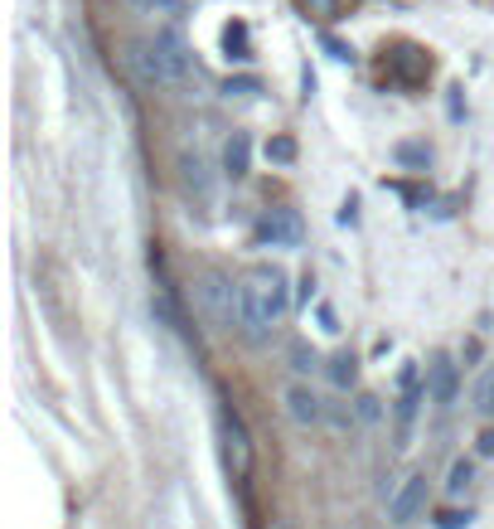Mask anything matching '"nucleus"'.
<instances>
[{"mask_svg": "<svg viewBox=\"0 0 494 529\" xmlns=\"http://www.w3.org/2000/svg\"><path fill=\"white\" fill-rule=\"evenodd\" d=\"M315 365H320V355H315V350H310V345H305V340H295V345H291V369H301V374H310V369H315Z\"/></svg>", "mask_w": 494, "mask_h": 529, "instance_id": "obj_18", "label": "nucleus"}, {"mask_svg": "<svg viewBox=\"0 0 494 529\" xmlns=\"http://www.w3.org/2000/svg\"><path fill=\"white\" fill-rule=\"evenodd\" d=\"M295 156H301V146H295V136H272V142H266V161H276V165H291Z\"/></svg>", "mask_w": 494, "mask_h": 529, "instance_id": "obj_16", "label": "nucleus"}, {"mask_svg": "<svg viewBox=\"0 0 494 529\" xmlns=\"http://www.w3.org/2000/svg\"><path fill=\"white\" fill-rule=\"evenodd\" d=\"M305 239V224L295 209H266L257 219V243H272V248H295Z\"/></svg>", "mask_w": 494, "mask_h": 529, "instance_id": "obj_4", "label": "nucleus"}, {"mask_svg": "<svg viewBox=\"0 0 494 529\" xmlns=\"http://www.w3.org/2000/svg\"><path fill=\"white\" fill-rule=\"evenodd\" d=\"M320 326H324V330H330V336H334V330H340V316H334L330 306H320Z\"/></svg>", "mask_w": 494, "mask_h": 529, "instance_id": "obj_26", "label": "nucleus"}, {"mask_svg": "<svg viewBox=\"0 0 494 529\" xmlns=\"http://www.w3.org/2000/svg\"><path fill=\"white\" fill-rule=\"evenodd\" d=\"M281 316H286V272L262 262L243 277V326L252 340H262Z\"/></svg>", "mask_w": 494, "mask_h": 529, "instance_id": "obj_1", "label": "nucleus"}, {"mask_svg": "<svg viewBox=\"0 0 494 529\" xmlns=\"http://www.w3.org/2000/svg\"><path fill=\"white\" fill-rule=\"evenodd\" d=\"M223 93H228V97H257L262 83L257 78H228V83H223Z\"/></svg>", "mask_w": 494, "mask_h": 529, "instance_id": "obj_21", "label": "nucleus"}, {"mask_svg": "<svg viewBox=\"0 0 494 529\" xmlns=\"http://www.w3.org/2000/svg\"><path fill=\"white\" fill-rule=\"evenodd\" d=\"M456 388H460L456 359H450V355H436V359H431V369H427V398L446 408V403H456Z\"/></svg>", "mask_w": 494, "mask_h": 529, "instance_id": "obj_8", "label": "nucleus"}, {"mask_svg": "<svg viewBox=\"0 0 494 529\" xmlns=\"http://www.w3.org/2000/svg\"><path fill=\"white\" fill-rule=\"evenodd\" d=\"M247 165H252V136L247 132H233L228 146H223V171H228L233 180H243Z\"/></svg>", "mask_w": 494, "mask_h": 529, "instance_id": "obj_11", "label": "nucleus"}, {"mask_svg": "<svg viewBox=\"0 0 494 529\" xmlns=\"http://www.w3.org/2000/svg\"><path fill=\"white\" fill-rule=\"evenodd\" d=\"M223 54H228L233 64H247L252 59V44H247V24L233 20L228 30H223Z\"/></svg>", "mask_w": 494, "mask_h": 529, "instance_id": "obj_12", "label": "nucleus"}, {"mask_svg": "<svg viewBox=\"0 0 494 529\" xmlns=\"http://www.w3.org/2000/svg\"><path fill=\"white\" fill-rule=\"evenodd\" d=\"M392 161L407 165V171H427V165H431V151L421 146V142H398V146H392Z\"/></svg>", "mask_w": 494, "mask_h": 529, "instance_id": "obj_13", "label": "nucleus"}, {"mask_svg": "<svg viewBox=\"0 0 494 529\" xmlns=\"http://www.w3.org/2000/svg\"><path fill=\"white\" fill-rule=\"evenodd\" d=\"M340 5H344V0H305V10H315L320 20H334V15H340Z\"/></svg>", "mask_w": 494, "mask_h": 529, "instance_id": "obj_23", "label": "nucleus"}, {"mask_svg": "<svg viewBox=\"0 0 494 529\" xmlns=\"http://www.w3.org/2000/svg\"><path fill=\"white\" fill-rule=\"evenodd\" d=\"M330 379H334V388H349V384L359 379V359L349 355V350H340V355L330 359Z\"/></svg>", "mask_w": 494, "mask_h": 529, "instance_id": "obj_14", "label": "nucleus"}, {"mask_svg": "<svg viewBox=\"0 0 494 529\" xmlns=\"http://www.w3.org/2000/svg\"><path fill=\"white\" fill-rule=\"evenodd\" d=\"M470 520H475V514L470 510H436V529H470Z\"/></svg>", "mask_w": 494, "mask_h": 529, "instance_id": "obj_19", "label": "nucleus"}, {"mask_svg": "<svg viewBox=\"0 0 494 529\" xmlns=\"http://www.w3.org/2000/svg\"><path fill=\"white\" fill-rule=\"evenodd\" d=\"M126 64L136 68V78H140V83L170 88V73H165V59H160V49H155V44H131V49H126Z\"/></svg>", "mask_w": 494, "mask_h": 529, "instance_id": "obj_9", "label": "nucleus"}, {"mask_svg": "<svg viewBox=\"0 0 494 529\" xmlns=\"http://www.w3.org/2000/svg\"><path fill=\"white\" fill-rule=\"evenodd\" d=\"M155 49H160V59H165V73H170V83H189V78H194L189 44H185V34H179L175 24H165V30L155 34Z\"/></svg>", "mask_w": 494, "mask_h": 529, "instance_id": "obj_6", "label": "nucleus"}, {"mask_svg": "<svg viewBox=\"0 0 494 529\" xmlns=\"http://www.w3.org/2000/svg\"><path fill=\"white\" fill-rule=\"evenodd\" d=\"M179 171H185V185H189V190L208 194V175H204V161H199V156H185V161H179Z\"/></svg>", "mask_w": 494, "mask_h": 529, "instance_id": "obj_17", "label": "nucleus"}, {"mask_svg": "<svg viewBox=\"0 0 494 529\" xmlns=\"http://www.w3.org/2000/svg\"><path fill=\"white\" fill-rule=\"evenodd\" d=\"M475 452H479V456H494V427H485V433H479Z\"/></svg>", "mask_w": 494, "mask_h": 529, "instance_id": "obj_25", "label": "nucleus"}, {"mask_svg": "<svg viewBox=\"0 0 494 529\" xmlns=\"http://www.w3.org/2000/svg\"><path fill=\"white\" fill-rule=\"evenodd\" d=\"M388 73H392V83H402V88H421L431 73V54L417 49V44H398L388 54Z\"/></svg>", "mask_w": 494, "mask_h": 529, "instance_id": "obj_5", "label": "nucleus"}, {"mask_svg": "<svg viewBox=\"0 0 494 529\" xmlns=\"http://www.w3.org/2000/svg\"><path fill=\"white\" fill-rule=\"evenodd\" d=\"M320 44H324V54H330V59H340V64H354V49H349V44H344V39H334V34H324V39H320Z\"/></svg>", "mask_w": 494, "mask_h": 529, "instance_id": "obj_22", "label": "nucleus"}, {"mask_svg": "<svg viewBox=\"0 0 494 529\" xmlns=\"http://www.w3.org/2000/svg\"><path fill=\"white\" fill-rule=\"evenodd\" d=\"M286 413H291L301 427H315L320 417H324V403L315 398V388H305V384H291V388H286Z\"/></svg>", "mask_w": 494, "mask_h": 529, "instance_id": "obj_10", "label": "nucleus"}, {"mask_svg": "<svg viewBox=\"0 0 494 529\" xmlns=\"http://www.w3.org/2000/svg\"><path fill=\"white\" fill-rule=\"evenodd\" d=\"M421 505H427V476H421V471H412V476H407L398 491H392V500H388V520H392V524H412Z\"/></svg>", "mask_w": 494, "mask_h": 529, "instance_id": "obj_7", "label": "nucleus"}, {"mask_svg": "<svg viewBox=\"0 0 494 529\" xmlns=\"http://www.w3.org/2000/svg\"><path fill=\"white\" fill-rule=\"evenodd\" d=\"M378 413H383V408H378V398H373V394H363V398H359V417H369V423H373Z\"/></svg>", "mask_w": 494, "mask_h": 529, "instance_id": "obj_24", "label": "nucleus"}, {"mask_svg": "<svg viewBox=\"0 0 494 529\" xmlns=\"http://www.w3.org/2000/svg\"><path fill=\"white\" fill-rule=\"evenodd\" d=\"M470 481H475V462H470V456H456V462H450V476H446V491L460 495Z\"/></svg>", "mask_w": 494, "mask_h": 529, "instance_id": "obj_15", "label": "nucleus"}, {"mask_svg": "<svg viewBox=\"0 0 494 529\" xmlns=\"http://www.w3.org/2000/svg\"><path fill=\"white\" fill-rule=\"evenodd\" d=\"M475 408L485 413V417H494V369L479 379V388H475Z\"/></svg>", "mask_w": 494, "mask_h": 529, "instance_id": "obj_20", "label": "nucleus"}, {"mask_svg": "<svg viewBox=\"0 0 494 529\" xmlns=\"http://www.w3.org/2000/svg\"><path fill=\"white\" fill-rule=\"evenodd\" d=\"M131 5H140V10H146V5H160V0H131Z\"/></svg>", "mask_w": 494, "mask_h": 529, "instance_id": "obj_27", "label": "nucleus"}, {"mask_svg": "<svg viewBox=\"0 0 494 529\" xmlns=\"http://www.w3.org/2000/svg\"><path fill=\"white\" fill-rule=\"evenodd\" d=\"M218 437H223V456H228L233 476H247L252 471V442H247V427H243V417H237L233 403L218 408Z\"/></svg>", "mask_w": 494, "mask_h": 529, "instance_id": "obj_3", "label": "nucleus"}, {"mask_svg": "<svg viewBox=\"0 0 494 529\" xmlns=\"http://www.w3.org/2000/svg\"><path fill=\"white\" fill-rule=\"evenodd\" d=\"M272 529H291V524H272Z\"/></svg>", "mask_w": 494, "mask_h": 529, "instance_id": "obj_28", "label": "nucleus"}, {"mask_svg": "<svg viewBox=\"0 0 494 529\" xmlns=\"http://www.w3.org/2000/svg\"><path fill=\"white\" fill-rule=\"evenodd\" d=\"M199 297L208 306V321H214L218 330H233V316H243V282L233 287L228 277L214 272V268L199 277Z\"/></svg>", "mask_w": 494, "mask_h": 529, "instance_id": "obj_2", "label": "nucleus"}]
</instances>
